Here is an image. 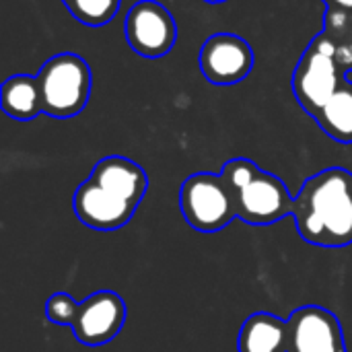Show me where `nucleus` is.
Returning a JSON list of instances; mask_svg holds the SVG:
<instances>
[{
  "mask_svg": "<svg viewBox=\"0 0 352 352\" xmlns=\"http://www.w3.org/2000/svg\"><path fill=\"white\" fill-rule=\"evenodd\" d=\"M293 219L299 235L320 248L352 243V173L342 167L324 169L301 186Z\"/></svg>",
  "mask_w": 352,
  "mask_h": 352,
  "instance_id": "f257e3e1",
  "label": "nucleus"
},
{
  "mask_svg": "<svg viewBox=\"0 0 352 352\" xmlns=\"http://www.w3.org/2000/svg\"><path fill=\"white\" fill-rule=\"evenodd\" d=\"M43 113L66 120L78 116L91 97V68L78 54H56L52 56L37 74Z\"/></svg>",
  "mask_w": 352,
  "mask_h": 352,
  "instance_id": "f03ea898",
  "label": "nucleus"
},
{
  "mask_svg": "<svg viewBox=\"0 0 352 352\" xmlns=\"http://www.w3.org/2000/svg\"><path fill=\"white\" fill-rule=\"evenodd\" d=\"M344 82L346 74L334 60L330 43L322 33L316 35L293 70L291 87L295 99L305 113L316 118Z\"/></svg>",
  "mask_w": 352,
  "mask_h": 352,
  "instance_id": "7ed1b4c3",
  "label": "nucleus"
},
{
  "mask_svg": "<svg viewBox=\"0 0 352 352\" xmlns=\"http://www.w3.org/2000/svg\"><path fill=\"white\" fill-rule=\"evenodd\" d=\"M179 210L188 225L202 233H217L237 217L231 188L214 173H194L179 188Z\"/></svg>",
  "mask_w": 352,
  "mask_h": 352,
  "instance_id": "20e7f679",
  "label": "nucleus"
},
{
  "mask_svg": "<svg viewBox=\"0 0 352 352\" xmlns=\"http://www.w3.org/2000/svg\"><path fill=\"white\" fill-rule=\"evenodd\" d=\"M128 45L144 58H161L169 54L177 39V23L167 6L157 0L136 2L124 21Z\"/></svg>",
  "mask_w": 352,
  "mask_h": 352,
  "instance_id": "39448f33",
  "label": "nucleus"
},
{
  "mask_svg": "<svg viewBox=\"0 0 352 352\" xmlns=\"http://www.w3.org/2000/svg\"><path fill=\"white\" fill-rule=\"evenodd\" d=\"M254 68V50L235 33H214L200 47V70L210 85L241 82Z\"/></svg>",
  "mask_w": 352,
  "mask_h": 352,
  "instance_id": "423d86ee",
  "label": "nucleus"
},
{
  "mask_svg": "<svg viewBox=\"0 0 352 352\" xmlns=\"http://www.w3.org/2000/svg\"><path fill=\"white\" fill-rule=\"evenodd\" d=\"M235 204L237 217L243 223L262 227L293 214L295 198L280 177L260 169V173L235 194Z\"/></svg>",
  "mask_w": 352,
  "mask_h": 352,
  "instance_id": "0eeeda50",
  "label": "nucleus"
},
{
  "mask_svg": "<svg viewBox=\"0 0 352 352\" xmlns=\"http://www.w3.org/2000/svg\"><path fill=\"white\" fill-rule=\"evenodd\" d=\"M287 352H346L338 318L320 305H305L287 320Z\"/></svg>",
  "mask_w": 352,
  "mask_h": 352,
  "instance_id": "6e6552de",
  "label": "nucleus"
},
{
  "mask_svg": "<svg viewBox=\"0 0 352 352\" xmlns=\"http://www.w3.org/2000/svg\"><path fill=\"white\" fill-rule=\"evenodd\" d=\"M124 322V299L113 291H97L80 303L72 332L78 342L87 346H101L111 342L122 332Z\"/></svg>",
  "mask_w": 352,
  "mask_h": 352,
  "instance_id": "1a4fd4ad",
  "label": "nucleus"
},
{
  "mask_svg": "<svg viewBox=\"0 0 352 352\" xmlns=\"http://www.w3.org/2000/svg\"><path fill=\"white\" fill-rule=\"evenodd\" d=\"M76 219L97 231H116L128 225L136 212V206L103 190L95 182H82L72 198Z\"/></svg>",
  "mask_w": 352,
  "mask_h": 352,
  "instance_id": "9d476101",
  "label": "nucleus"
},
{
  "mask_svg": "<svg viewBox=\"0 0 352 352\" xmlns=\"http://www.w3.org/2000/svg\"><path fill=\"white\" fill-rule=\"evenodd\" d=\"M89 179L101 186L103 190L116 194L118 198L134 204L136 208L148 190V177L144 169L132 159L120 155H111L95 163Z\"/></svg>",
  "mask_w": 352,
  "mask_h": 352,
  "instance_id": "9b49d317",
  "label": "nucleus"
},
{
  "mask_svg": "<svg viewBox=\"0 0 352 352\" xmlns=\"http://www.w3.org/2000/svg\"><path fill=\"white\" fill-rule=\"evenodd\" d=\"M239 352H287V320L274 314H252L237 338Z\"/></svg>",
  "mask_w": 352,
  "mask_h": 352,
  "instance_id": "f8f14e48",
  "label": "nucleus"
},
{
  "mask_svg": "<svg viewBox=\"0 0 352 352\" xmlns=\"http://www.w3.org/2000/svg\"><path fill=\"white\" fill-rule=\"evenodd\" d=\"M2 111L19 122H29L43 113V97L37 76L14 74L2 82L0 89Z\"/></svg>",
  "mask_w": 352,
  "mask_h": 352,
  "instance_id": "ddd939ff",
  "label": "nucleus"
},
{
  "mask_svg": "<svg viewBox=\"0 0 352 352\" xmlns=\"http://www.w3.org/2000/svg\"><path fill=\"white\" fill-rule=\"evenodd\" d=\"M320 128L336 142H352V82H344L316 116Z\"/></svg>",
  "mask_w": 352,
  "mask_h": 352,
  "instance_id": "4468645a",
  "label": "nucleus"
},
{
  "mask_svg": "<svg viewBox=\"0 0 352 352\" xmlns=\"http://www.w3.org/2000/svg\"><path fill=\"white\" fill-rule=\"evenodd\" d=\"M324 39L330 43L334 60L342 72L352 70V12L340 8H326L324 14Z\"/></svg>",
  "mask_w": 352,
  "mask_h": 352,
  "instance_id": "2eb2a0df",
  "label": "nucleus"
},
{
  "mask_svg": "<svg viewBox=\"0 0 352 352\" xmlns=\"http://www.w3.org/2000/svg\"><path fill=\"white\" fill-rule=\"evenodd\" d=\"M62 4L76 21L89 27L107 25L120 10V0H62Z\"/></svg>",
  "mask_w": 352,
  "mask_h": 352,
  "instance_id": "dca6fc26",
  "label": "nucleus"
},
{
  "mask_svg": "<svg viewBox=\"0 0 352 352\" xmlns=\"http://www.w3.org/2000/svg\"><path fill=\"white\" fill-rule=\"evenodd\" d=\"M260 173V167L250 161V159H243V157H237V159H231L223 165V171H221V177L225 179V184L231 188L233 196L245 188L256 175Z\"/></svg>",
  "mask_w": 352,
  "mask_h": 352,
  "instance_id": "f3484780",
  "label": "nucleus"
},
{
  "mask_svg": "<svg viewBox=\"0 0 352 352\" xmlns=\"http://www.w3.org/2000/svg\"><path fill=\"white\" fill-rule=\"evenodd\" d=\"M80 303L74 301L68 293H54L47 301H45V318L52 324H60V326H70L76 320Z\"/></svg>",
  "mask_w": 352,
  "mask_h": 352,
  "instance_id": "a211bd4d",
  "label": "nucleus"
},
{
  "mask_svg": "<svg viewBox=\"0 0 352 352\" xmlns=\"http://www.w3.org/2000/svg\"><path fill=\"white\" fill-rule=\"evenodd\" d=\"M326 8H340V10H346L352 12V0H324Z\"/></svg>",
  "mask_w": 352,
  "mask_h": 352,
  "instance_id": "6ab92c4d",
  "label": "nucleus"
},
{
  "mask_svg": "<svg viewBox=\"0 0 352 352\" xmlns=\"http://www.w3.org/2000/svg\"><path fill=\"white\" fill-rule=\"evenodd\" d=\"M204 2H208V4H221V2H227V0H204Z\"/></svg>",
  "mask_w": 352,
  "mask_h": 352,
  "instance_id": "aec40b11",
  "label": "nucleus"
}]
</instances>
